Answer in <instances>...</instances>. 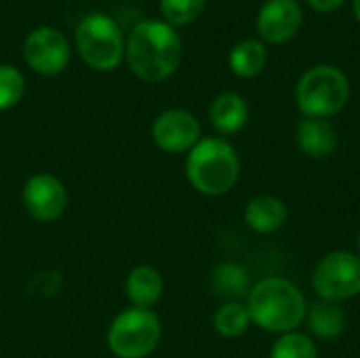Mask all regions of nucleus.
Wrapping results in <instances>:
<instances>
[{
  "mask_svg": "<svg viewBox=\"0 0 360 358\" xmlns=\"http://www.w3.org/2000/svg\"><path fill=\"white\" fill-rule=\"evenodd\" d=\"M350 97L346 74L333 65H316L308 70L295 89V101L306 118H331L340 114Z\"/></svg>",
  "mask_w": 360,
  "mask_h": 358,
  "instance_id": "4",
  "label": "nucleus"
},
{
  "mask_svg": "<svg viewBox=\"0 0 360 358\" xmlns=\"http://www.w3.org/2000/svg\"><path fill=\"white\" fill-rule=\"evenodd\" d=\"M23 57L27 65L44 76H55L65 70L70 61V44L55 27H36L23 42Z\"/></svg>",
  "mask_w": 360,
  "mask_h": 358,
  "instance_id": "8",
  "label": "nucleus"
},
{
  "mask_svg": "<svg viewBox=\"0 0 360 358\" xmlns=\"http://www.w3.org/2000/svg\"><path fill=\"white\" fill-rule=\"evenodd\" d=\"M266 65V46L259 40H243L230 53V68L240 78L257 76Z\"/></svg>",
  "mask_w": 360,
  "mask_h": 358,
  "instance_id": "18",
  "label": "nucleus"
},
{
  "mask_svg": "<svg viewBox=\"0 0 360 358\" xmlns=\"http://www.w3.org/2000/svg\"><path fill=\"white\" fill-rule=\"evenodd\" d=\"M295 141L308 158H329L338 150V133L325 118H302L295 129Z\"/></svg>",
  "mask_w": 360,
  "mask_h": 358,
  "instance_id": "12",
  "label": "nucleus"
},
{
  "mask_svg": "<svg viewBox=\"0 0 360 358\" xmlns=\"http://www.w3.org/2000/svg\"><path fill=\"white\" fill-rule=\"evenodd\" d=\"M304 323L308 325V331L312 333V338L321 342H335L346 331V312L335 302L316 300L308 304Z\"/></svg>",
  "mask_w": 360,
  "mask_h": 358,
  "instance_id": "14",
  "label": "nucleus"
},
{
  "mask_svg": "<svg viewBox=\"0 0 360 358\" xmlns=\"http://www.w3.org/2000/svg\"><path fill=\"white\" fill-rule=\"evenodd\" d=\"M270 358H319L316 342L300 331L278 335L270 348Z\"/></svg>",
  "mask_w": 360,
  "mask_h": 358,
  "instance_id": "20",
  "label": "nucleus"
},
{
  "mask_svg": "<svg viewBox=\"0 0 360 358\" xmlns=\"http://www.w3.org/2000/svg\"><path fill=\"white\" fill-rule=\"evenodd\" d=\"M312 289L319 300L348 302L360 293V255L338 249L323 255L312 272Z\"/></svg>",
  "mask_w": 360,
  "mask_h": 358,
  "instance_id": "7",
  "label": "nucleus"
},
{
  "mask_svg": "<svg viewBox=\"0 0 360 358\" xmlns=\"http://www.w3.org/2000/svg\"><path fill=\"white\" fill-rule=\"evenodd\" d=\"M160 333V321L152 310L129 308L112 321L108 344L118 358H146L156 350Z\"/></svg>",
  "mask_w": 360,
  "mask_h": 358,
  "instance_id": "6",
  "label": "nucleus"
},
{
  "mask_svg": "<svg viewBox=\"0 0 360 358\" xmlns=\"http://www.w3.org/2000/svg\"><path fill=\"white\" fill-rule=\"evenodd\" d=\"M205 8V0H160V11L169 25H186Z\"/></svg>",
  "mask_w": 360,
  "mask_h": 358,
  "instance_id": "22",
  "label": "nucleus"
},
{
  "mask_svg": "<svg viewBox=\"0 0 360 358\" xmlns=\"http://www.w3.org/2000/svg\"><path fill=\"white\" fill-rule=\"evenodd\" d=\"M245 306L251 325L276 335L297 331L308 312V302L302 289L283 276H266L255 283L247 293Z\"/></svg>",
  "mask_w": 360,
  "mask_h": 358,
  "instance_id": "1",
  "label": "nucleus"
},
{
  "mask_svg": "<svg viewBox=\"0 0 360 358\" xmlns=\"http://www.w3.org/2000/svg\"><path fill=\"white\" fill-rule=\"evenodd\" d=\"M152 139L169 154L190 152L200 141V122L186 110H167L154 120Z\"/></svg>",
  "mask_w": 360,
  "mask_h": 358,
  "instance_id": "9",
  "label": "nucleus"
},
{
  "mask_svg": "<svg viewBox=\"0 0 360 358\" xmlns=\"http://www.w3.org/2000/svg\"><path fill=\"white\" fill-rule=\"evenodd\" d=\"M25 82L17 68L0 63V112L11 110L23 97Z\"/></svg>",
  "mask_w": 360,
  "mask_h": 358,
  "instance_id": "21",
  "label": "nucleus"
},
{
  "mask_svg": "<svg viewBox=\"0 0 360 358\" xmlns=\"http://www.w3.org/2000/svg\"><path fill=\"white\" fill-rule=\"evenodd\" d=\"M124 57L135 76L146 82L167 80L181 61V40L165 21L137 23L124 42Z\"/></svg>",
  "mask_w": 360,
  "mask_h": 358,
  "instance_id": "2",
  "label": "nucleus"
},
{
  "mask_svg": "<svg viewBox=\"0 0 360 358\" xmlns=\"http://www.w3.org/2000/svg\"><path fill=\"white\" fill-rule=\"evenodd\" d=\"M23 205L36 222H55L68 207L65 186L55 175L38 173L23 186Z\"/></svg>",
  "mask_w": 360,
  "mask_h": 358,
  "instance_id": "10",
  "label": "nucleus"
},
{
  "mask_svg": "<svg viewBox=\"0 0 360 358\" xmlns=\"http://www.w3.org/2000/svg\"><path fill=\"white\" fill-rule=\"evenodd\" d=\"M354 15H356V19L360 21V0H354Z\"/></svg>",
  "mask_w": 360,
  "mask_h": 358,
  "instance_id": "24",
  "label": "nucleus"
},
{
  "mask_svg": "<svg viewBox=\"0 0 360 358\" xmlns=\"http://www.w3.org/2000/svg\"><path fill=\"white\" fill-rule=\"evenodd\" d=\"M76 46L84 63L101 72L118 68L124 55V40L118 23L101 13L86 15L78 23Z\"/></svg>",
  "mask_w": 360,
  "mask_h": 358,
  "instance_id": "5",
  "label": "nucleus"
},
{
  "mask_svg": "<svg viewBox=\"0 0 360 358\" xmlns=\"http://www.w3.org/2000/svg\"><path fill=\"white\" fill-rule=\"evenodd\" d=\"M287 205L272 194L253 196L245 207V222L257 234H274L287 224Z\"/></svg>",
  "mask_w": 360,
  "mask_h": 358,
  "instance_id": "13",
  "label": "nucleus"
},
{
  "mask_svg": "<svg viewBox=\"0 0 360 358\" xmlns=\"http://www.w3.org/2000/svg\"><path fill=\"white\" fill-rule=\"evenodd\" d=\"M165 283L156 268L152 266H137L127 276V298L133 308H152L162 295Z\"/></svg>",
  "mask_w": 360,
  "mask_h": 358,
  "instance_id": "16",
  "label": "nucleus"
},
{
  "mask_svg": "<svg viewBox=\"0 0 360 358\" xmlns=\"http://www.w3.org/2000/svg\"><path fill=\"white\" fill-rule=\"evenodd\" d=\"M302 25V8L295 0H268L257 15V32L264 40L281 44L291 40Z\"/></svg>",
  "mask_w": 360,
  "mask_h": 358,
  "instance_id": "11",
  "label": "nucleus"
},
{
  "mask_svg": "<svg viewBox=\"0 0 360 358\" xmlns=\"http://www.w3.org/2000/svg\"><path fill=\"white\" fill-rule=\"evenodd\" d=\"M310 6L319 13H329V11H335L344 0H308Z\"/></svg>",
  "mask_w": 360,
  "mask_h": 358,
  "instance_id": "23",
  "label": "nucleus"
},
{
  "mask_svg": "<svg viewBox=\"0 0 360 358\" xmlns=\"http://www.w3.org/2000/svg\"><path fill=\"white\" fill-rule=\"evenodd\" d=\"M186 177L196 192L205 196H224L240 177V158L226 139L205 137L188 152Z\"/></svg>",
  "mask_w": 360,
  "mask_h": 358,
  "instance_id": "3",
  "label": "nucleus"
},
{
  "mask_svg": "<svg viewBox=\"0 0 360 358\" xmlns=\"http://www.w3.org/2000/svg\"><path fill=\"white\" fill-rule=\"evenodd\" d=\"M356 247H359V255H360V230H359V238H356Z\"/></svg>",
  "mask_w": 360,
  "mask_h": 358,
  "instance_id": "25",
  "label": "nucleus"
},
{
  "mask_svg": "<svg viewBox=\"0 0 360 358\" xmlns=\"http://www.w3.org/2000/svg\"><path fill=\"white\" fill-rule=\"evenodd\" d=\"M213 285H215L217 293L230 298V302H238V298L247 295L249 289H251L247 270L240 264H234V262L221 264L213 272Z\"/></svg>",
  "mask_w": 360,
  "mask_h": 358,
  "instance_id": "19",
  "label": "nucleus"
},
{
  "mask_svg": "<svg viewBox=\"0 0 360 358\" xmlns=\"http://www.w3.org/2000/svg\"><path fill=\"white\" fill-rule=\"evenodd\" d=\"M213 327L221 338L236 340L245 335L251 327L249 310L243 302H226L213 314Z\"/></svg>",
  "mask_w": 360,
  "mask_h": 358,
  "instance_id": "17",
  "label": "nucleus"
},
{
  "mask_svg": "<svg viewBox=\"0 0 360 358\" xmlns=\"http://www.w3.org/2000/svg\"><path fill=\"white\" fill-rule=\"evenodd\" d=\"M211 124L221 135L238 133L249 120V106L238 93H221L213 99L209 108Z\"/></svg>",
  "mask_w": 360,
  "mask_h": 358,
  "instance_id": "15",
  "label": "nucleus"
}]
</instances>
